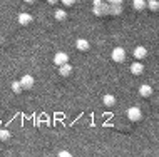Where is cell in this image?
I'll return each mask as SVG.
<instances>
[{"label": "cell", "instance_id": "1", "mask_svg": "<svg viewBox=\"0 0 159 157\" xmlns=\"http://www.w3.org/2000/svg\"><path fill=\"white\" fill-rule=\"evenodd\" d=\"M127 117L131 122H139L143 119V114H141V109L139 107H131L127 110Z\"/></svg>", "mask_w": 159, "mask_h": 157}, {"label": "cell", "instance_id": "2", "mask_svg": "<svg viewBox=\"0 0 159 157\" xmlns=\"http://www.w3.org/2000/svg\"><path fill=\"white\" fill-rule=\"evenodd\" d=\"M124 59H126V50L122 47H116L112 50V60L114 62H124Z\"/></svg>", "mask_w": 159, "mask_h": 157}, {"label": "cell", "instance_id": "3", "mask_svg": "<svg viewBox=\"0 0 159 157\" xmlns=\"http://www.w3.org/2000/svg\"><path fill=\"white\" fill-rule=\"evenodd\" d=\"M94 14L96 15H107L109 14V3H97L96 7H94Z\"/></svg>", "mask_w": 159, "mask_h": 157}, {"label": "cell", "instance_id": "4", "mask_svg": "<svg viewBox=\"0 0 159 157\" xmlns=\"http://www.w3.org/2000/svg\"><path fill=\"white\" fill-rule=\"evenodd\" d=\"M66 62H69V55L66 52H57L55 54V57H54L55 65H62V63H66Z\"/></svg>", "mask_w": 159, "mask_h": 157}, {"label": "cell", "instance_id": "5", "mask_svg": "<svg viewBox=\"0 0 159 157\" xmlns=\"http://www.w3.org/2000/svg\"><path fill=\"white\" fill-rule=\"evenodd\" d=\"M19 82H20V85H22V89H32L34 87V77L32 75H24Z\"/></svg>", "mask_w": 159, "mask_h": 157}, {"label": "cell", "instance_id": "6", "mask_svg": "<svg viewBox=\"0 0 159 157\" xmlns=\"http://www.w3.org/2000/svg\"><path fill=\"white\" fill-rule=\"evenodd\" d=\"M139 95L141 97H151L152 95V87L151 85H146V84H144V85H141L139 87Z\"/></svg>", "mask_w": 159, "mask_h": 157}, {"label": "cell", "instance_id": "7", "mask_svg": "<svg viewBox=\"0 0 159 157\" xmlns=\"http://www.w3.org/2000/svg\"><path fill=\"white\" fill-rule=\"evenodd\" d=\"M61 69H59V74L61 75H64V77H67V75H70L72 74V67L69 65V63L66 62V63H62V65H59Z\"/></svg>", "mask_w": 159, "mask_h": 157}, {"label": "cell", "instance_id": "8", "mask_svg": "<svg viewBox=\"0 0 159 157\" xmlns=\"http://www.w3.org/2000/svg\"><path fill=\"white\" fill-rule=\"evenodd\" d=\"M146 55H148V50H146L144 47H136V49H134V57L137 59V60L144 59Z\"/></svg>", "mask_w": 159, "mask_h": 157}, {"label": "cell", "instance_id": "9", "mask_svg": "<svg viewBox=\"0 0 159 157\" xmlns=\"http://www.w3.org/2000/svg\"><path fill=\"white\" fill-rule=\"evenodd\" d=\"M143 70H144V67H143V63H139V62H136V63H132V65H131V72L134 75L143 74Z\"/></svg>", "mask_w": 159, "mask_h": 157}, {"label": "cell", "instance_id": "10", "mask_svg": "<svg viewBox=\"0 0 159 157\" xmlns=\"http://www.w3.org/2000/svg\"><path fill=\"white\" fill-rule=\"evenodd\" d=\"M30 22H32V17L29 14H20L19 15V24L20 25H29Z\"/></svg>", "mask_w": 159, "mask_h": 157}, {"label": "cell", "instance_id": "11", "mask_svg": "<svg viewBox=\"0 0 159 157\" xmlns=\"http://www.w3.org/2000/svg\"><path fill=\"white\" fill-rule=\"evenodd\" d=\"M114 104H116V97L114 95H111V94L104 95V105L106 107H112Z\"/></svg>", "mask_w": 159, "mask_h": 157}, {"label": "cell", "instance_id": "12", "mask_svg": "<svg viewBox=\"0 0 159 157\" xmlns=\"http://www.w3.org/2000/svg\"><path fill=\"white\" fill-rule=\"evenodd\" d=\"M77 49H79V50H82V52H84V50H87L89 49V42L87 40H85V39H79V40H77Z\"/></svg>", "mask_w": 159, "mask_h": 157}, {"label": "cell", "instance_id": "13", "mask_svg": "<svg viewBox=\"0 0 159 157\" xmlns=\"http://www.w3.org/2000/svg\"><path fill=\"white\" fill-rule=\"evenodd\" d=\"M121 12H122L121 5H111V3H109V14L111 15H119Z\"/></svg>", "mask_w": 159, "mask_h": 157}, {"label": "cell", "instance_id": "14", "mask_svg": "<svg viewBox=\"0 0 159 157\" xmlns=\"http://www.w3.org/2000/svg\"><path fill=\"white\" fill-rule=\"evenodd\" d=\"M132 5H134L136 10H143V8L146 7V2L144 0H132Z\"/></svg>", "mask_w": 159, "mask_h": 157}, {"label": "cell", "instance_id": "15", "mask_svg": "<svg viewBox=\"0 0 159 157\" xmlns=\"http://www.w3.org/2000/svg\"><path fill=\"white\" fill-rule=\"evenodd\" d=\"M146 5L149 7V10H152V12H156L157 8H159V3H157V0H149L148 3H146Z\"/></svg>", "mask_w": 159, "mask_h": 157}, {"label": "cell", "instance_id": "16", "mask_svg": "<svg viewBox=\"0 0 159 157\" xmlns=\"http://www.w3.org/2000/svg\"><path fill=\"white\" fill-rule=\"evenodd\" d=\"M54 17H55V20H66L67 14H66V12H64V10H55Z\"/></svg>", "mask_w": 159, "mask_h": 157}, {"label": "cell", "instance_id": "17", "mask_svg": "<svg viewBox=\"0 0 159 157\" xmlns=\"http://www.w3.org/2000/svg\"><path fill=\"white\" fill-rule=\"evenodd\" d=\"M12 90H14L15 94H20L24 89H22V85H20V82H17V80H15V82H12Z\"/></svg>", "mask_w": 159, "mask_h": 157}, {"label": "cell", "instance_id": "18", "mask_svg": "<svg viewBox=\"0 0 159 157\" xmlns=\"http://www.w3.org/2000/svg\"><path fill=\"white\" fill-rule=\"evenodd\" d=\"M7 139H10V132L8 130H0V141H7Z\"/></svg>", "mask_w": 159, "mask_h": 157}, {"label": "cell", "instance_id": "19", "mask_svg": "<svg viewBox=\"0 0 159 157\" xmlns=\"http://www.w3.org/2000/svg\"><path fill=\"white\" fill-rule=\"evenodd\" d=\"M61 2H62L66 7H70V5H74V2H75V0H61Z\"/></svg>", "mask_w": 159, "mask_h": 157}, {"label": "cell", "instance_id": "20", "mask_svg": "<svg viewBox=\"0 0 159 157\" xmlns=\"http://www.w3.org/2000/svg\"><path fill=\"white\" fill-rule=\"evenodd\" d=\"M107 3H111V5H121L122 0H107Z\"/></svg>", "mask_w": 159, "mask_h": 157}, {"label": "cell", "instance_id": "21", "mask_svg": "<svg viewBox=\"0 0 159 157\" xmlns=\"http://www.w3.org/2000/svg\"><path fill=\"white\" fill-rule=\"evenodd\" d=\"M59 155H61V157H67V155H70V154H69V152H59Z\"/></svg>", "mask_w": 159, "mask_h": 157}, {"label": "cell", "instance_id": "22", "mask_svg": "<svg viewBox=\"0 0 159 157\" xmlns=\"http://www.w3.org/2000/svg\"><path fill=\"white\" fill-rule=\"evenodd\" d=\"M47 2H49L50 5H54V3H57V0H47Z\"/></svg>", "mask_w": 159, "mask_h": 157}, {"label": "cell", "instance_id": "23", "mask_svg": "<svg viewBox=\"0 0 159 157\" xmlns=\"http://www.w3.org/2000/svg\"><path fill=\"white\" fill-rule=\"evenodd\" d=\"M25 2H27V3H34L35 0H25Z\"/></svg>", "mask_w": 159, "mask_h": 157}]
</instances>
